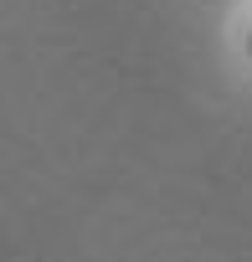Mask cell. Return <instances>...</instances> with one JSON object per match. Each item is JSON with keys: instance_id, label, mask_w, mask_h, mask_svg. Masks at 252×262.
Segmentation results:
<instances>
[{"instance_id": "cell-1", "label": "cell", "mask_w": 252, "mask_h": 262, "mask_svg": "<svg viewBox=\"0 0 252 262\" xmlns=\"http://www.w3.org/2000/svg\"><path fill=\"white\" fill-rule=\"evenodd\" d=\"M247 52H252V36H247Z\"/></svg>"}]
</instances>
